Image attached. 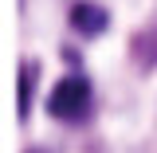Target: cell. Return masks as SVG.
Segmentation results:
<instances>
[{
  "label": "cell",
  "mask_w": 157,
  "mask_h": 153,
  "mask_svg": "<svg viewBox=\"0 0 157 153\" xmlns=\"http://www.w3.org/2000/svg\"><path fill=\"white\" fill-rule=\"evenodd\" d=\"M32 82H36V67L24 63L20 67V118H28V102H32Z\"/></svg>",
  "instance_id": "3957f363"
},
{
  "label": "cell",
  "mask_w": 157,
  "mask_h": 153,
  "mask_svg": "<svg viewBox=\"0 0 157 153\" xmlns=\"http://www.w3.org/2000/svg\"><path fill=\"white\" fill-rule=\"evenodd\" d=\"M47 114L59 118V122H82V118L90 114V82L86 78H59L51 98H47Z\"/></svg>",
  "instance_id": "6da1fadb"
},
{
  "label": "cell",
  "mask_w": 157,
  "mask_h": 153,
  "mask_svg": "<svg viewBox=\"0 0 157 153\" xmlns=\"http://www.w3.org/2000/svg\"><path fill=\"white\" fill-rule=\"evenodd\" d=\"M28 153H43V149H28Z\"/></svg>",
  "instance_id": "277c9868"
},
{
  "label": "cell",
  "mask_w": 157,
  "mask_h": 153,
  "mask_svg": "<svg viewBox=\"0 0 157 153\" xmlns=\"http://www.w3.org/2000/svg\"><path fill=\"white\" fill-rule=\"evenodd\" d=\"M71 24L82 36H98V32H106V12L94 8V4H75L71 8Z\"/></svg>",
  "instance_id": "7a4b0ae2"
}]
</instances>
